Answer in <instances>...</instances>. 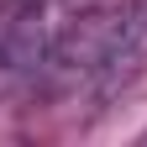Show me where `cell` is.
Wrapping results in <instances>:
<instances>
[{"label": "cell", "mask_w": 147, "mask_h": 147, "mask_svg": "<svg viewBox=\"0 0 147 147\" xmlns=\"http://www.w3.org/2000/svg\"><path fill=\"white\" fill-rule=\"evenodd\" d=\"M142 58H147V0H131V5H121L116 16H105V42H100L95 74L105 84H116Z\"/></svg>", "instance_id": "cell-1"}, {"label": "cell", "mask_w": 147, "mask_h": 147, "mask_svg": "<svg viewBox=\"0 0 147 147\" xmlns=\"http://www.w3.org/2000/svg\"><path fill=\"white\" fill-rule=\"evenodd\" d=\"M42 37H47L42 11L11 21L5 32H0V68H5V74H21V68H32V63H42Z\"/></svg>", "instance_id": "cell-2"}]
</instances>
